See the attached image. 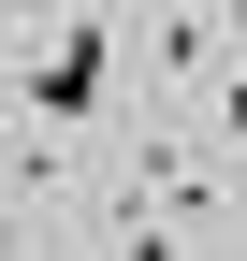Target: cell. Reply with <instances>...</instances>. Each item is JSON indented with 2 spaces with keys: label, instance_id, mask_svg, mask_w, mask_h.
I'll list each match as a JSON object with an SVG mask.
<instances>
[{
  "label": "cell",
  "instance_id": "obj_1",
  "mask_svg": "<svg viewBox=\"0 0 247 261\" xmlns=\"http://www.w3.org/2000/svg\"><path fill=\"white\" fill-rule=\"evenodd\" d=\"M102 87H116V29H102V15H73V29L15 73V102H29V116H102Z\"/></svg>",
  "mask_w": 247,
  "mask_h": 261
},
{
  "label": "cell",
  "instance_id": "obj_2",
  "mask_svg": "<svg viewBox=\"0 0 247 261\" xmlns=\"http://www.w3.org/2000/svg\"><path fill=\"white\" fill-rule=\"evenodd\" d=\"M218 116H233V130H247V73H233V87H218Z\"/></svg>",
  "mask_w": 247,
  "mask_h": 261
}]
</instances>
